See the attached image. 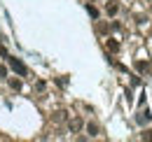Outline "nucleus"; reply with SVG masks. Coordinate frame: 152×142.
Segmentation results:
<instances>
[{
    "label": "nucleus",
    "mask_w": 152,
    "mask_h": 142,
    "mask_svg": "<svg viewBox=\"0 0 152 142\" xmlns=\"http://www.w3.org/2000/svg\"><path fill=\"white\" fill-rule=\"evenodd\" d=\"M105 12H108V17H115V14L119 12V5H117V2H108V7H105Z\"/></svg>",
    "instance_id": "obj_5"
},
{
    "label": "nucleus",
    "mask_w": 152,
    "mask_h": 142,
    "mask_svg": "<svg viewBox=\"0 0 152 142\" xmlns=\"http://www.w3.org/2000/svg\"><path fill=\"white\" fill-rule=\"evenodd\" d=\"M98 33H108V23H98Z\"/></svg>",
    "instance_id": "obj_10"
},
{
    "label": "nucleus",
    "mask_w": 152,
    "mask_h": 142,
    "mask_svg": "<svg viewBox=\"0 0 152 142\" xmlns=\"http://www.w3.org/2000/svg\"><path fill=\"white\" fill-rule=\"evenodd\" d=\"M80 128H82V119H80V117H75V119H70V130H73V133H77Z\"/></svg>",
    "instance_id": "obj_6"
},
{
    "label": "nucleus",
    "mask_w": 152,
    "mask_h": 142,
    "mask_svg": "<svg viewBox=\"0 0 152 142\" xmlns=\"http://www.w3.org/2000/svg\"><path fill=\"white\" fill-rule=\"evenodd\" d=\"M7 63H10V68L17 72V75H21V77H26V75H28V68L21 63V58H17V56H10V54H7Z\"/></svg>",
    "instance_id": "obj_1"
},
{
    "label": "nucleus",
    "mask_w": 152,
    "mask_h": 142,
    "mask_svg": "<svg viewBox=\"0 0 152 142\" xmlns=\"http://www.w3.org/2000/svg\"><path fill=\"white\" fill-rule=\"evenodd\" d=\"M87 12H89V17H91V19H98V9H96L94 5H87Z\"/></svg>",
    "instance_id": "obj_9"
},
{
    "label": "nucleus",
    "mask_w": 152,
    "mask_h": 142,
    "mask_svg": "<svg viewBox=\"0 0 152 142\" xmlns=\"http://www.w3.org/2000/svg\"><path fill=\"white\" fill-rule=\"evenodd\" d=\"M0 77H7V65H0Z\"/></svg>",
    "instance_id": "obj_12"
},
{
    "label": "nucleus",
    "mask_w": 152,
    "mask_h": 142,
    "mask_svg": "<svg viewBox=\"0 0 152 142\" xmlns=\"http://www.w3.org/2000/svg\"><path fill=\"white\" fill-rule=\"evenodd\" d=\"M56 84H58V86H66V84H68V79H63V77H58V79H56Z\"/></svg>",
    "instance_id": "obj_11"
},
{
    "label": "nucleus",
    "mask_w": 152,
    "mask_h": 142,
    "mask_svg": "<svg viewBox=\"0 0 152 142\" xmlns=\"http://www.w3.org/2000/svg\"><path fill=\"white\" fill-rule=\"evenodd\" d=\"M136 70L138 72H150V63L148 61H136Z\"/></svg>",
    "instance_id": "obj_4"
},
{
    "label": "nucleus",
    "mask_w": 152,
    "mask_h": 142,
    "mask_svg": "<svg viewBox=\"0 0 152 142\" xmlns=\"http://www.w3.org/2000/svg\"><path fill=\"white\" fill-rule=\"evenodd\" d=\"M105 49H108L110 54H117L119 49H122V44H119L117 40H108V42H105Z\"/></svg>",
    "instance_id": "obj_2"
},
{
    "label": "nucleus",
    "mask_w": 152,
    "mask_h": 142,
    "mask_svg": "<svg viewBox=\"0 0 152 142\" xmlns=\"http://www.w3.org/2000/svg\"><path fill=\"white\" fill-rule=\"evenodd\" d=\"M98 130H101V128H98V124H96V121H89V124H87V133H89L91 138H96V135H98Z\"/></svg>",
    "instance_id": "obj_3"
},
{
    "label": "nucleus",
    "mask_w": 152,
    "mask_h": 142,
    "mask_svg": "<svg viewBox=\"0 0 152 142\" xmlns=\"http://www.w3.org/2000/svg\"><path fill=\"white\" fill-rule=\"evenodd\" d=\"M136 121H138L140 126H145L148 121H150V112H143V114H138V117H136Z\"/></svg>",
    "instance_id": "obj_7"
},
{
    "label": "nucleus",
    "mask_w": 152,
    "mask_h": 142,
    "mask_svg": "<svg viewBox=\"0 0 152 142\" xmlns=\"http://www.w3.org/2000/svg\"><path fill=\"white\" fill-rule=\"evenodd\" d=\"M21 86H23L21 79H10V89H12V91H21Z\"/></svg>",
    "instance_id": "obj_8"
}]
</instances>
